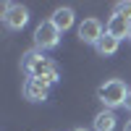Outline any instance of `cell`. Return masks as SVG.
<instances>
[{"label": "cell", "mask_w": 131, "mask_h": 131, "mask_svg": "<svg viewBox=\"0 0 131 131\" xmlns=\"http://www.w3.org/2000/svg\"><path fill=\"white\" fill-rule=\"evenodd\" d=\"M21 68H24V73L29 76V79H39V81H45L47 86H52V84L60 81V68L55 66L52 58L42 55V50L24 52V58H21Z\"/></svg>", "instance_id": "cell-1"}, {"label": "cell", "mask_w": 131, "mask_h": 131, "mask_svg": "<svg viewBox=\"0 0 131 131\" xmlns=\"http://www.w3.org/2000/svg\"><path fill=\"white\" fill-rule=\"evenodd\" d=\"M126 97H128V86L123 79H107L97 89V100L105 105V110H115V107L126 105Z\"/></svg>", "instance_id": "cell-2"}, {"label": "cell", "mask_w": 131, "mask_h": 131, "mask_svg": "<svg viewBox=\"0 0 131 131\" xmlns=\"http://www.w3.org/2000/svg\"><path fill=\"white\" fill-rule=\"evenodd\" d=\"M60 34L63 31L52 24V21H39L37 29H34V47L37 50H55L60 45Z\"/></svg>", "instance_id": "cell-3"}, {"label": "cell", "mask_w": 131, "mask_h": 131, "mask_svg": "<svg viewBox=\"0 0 131 131\" xmlns=\"http://www.w3.org/2000/svg\"><path fill=\"white\" fill-rule=\"evenodd\" d=\"M29 24V8L21 3H3V26L10 31H21Z\"/></svg>", "instance_id": "cell-4"}, {"label": "cell", "mask_w": 131, "mask_h": 131, "mask_svg": "<svg viewBox=\"0 0 131 131\" xmlns=\"http://www.w3.org/2000/svg\"><path fill=\"white\" fill-rule=\"evenodd\" d=\"M105 37V29H102V21L100 18H94V16H89V18H84L81 24H79V39L84 42V45H97Z\"/></svg>", "instance_id": "cell-5"}, {"label": "cell", "mask_w": 131, "mask_h": 131, "mask_svg": "<svg viewBox=\"0 0 131 131\" xmlns=\"http://www.w3.org/2000/svg\"><path fill=\"white\" fill-rule=\"evenodd\" d=\"M24 97L29 102H45L50 97V86L39 79H26L24 81Z\"/></svg>", "instance_id": "cell-6"}, {"label": "cell", "mask_w": 131, "mask_h": 131, "mask_svg": "<svg viewBox=\"0 0 131 131\" xmlns=\"http://www.w3.org/2000/svg\"><path fill=\"white\" fill-rule=\"evenodd\" d=\"M105 31L107 34H113L115 39H128V31H131V21L121 13H113L110 18H107L105 24Z\"/></svg>", "instance_id": "cell-7"}, {"label": "cell", "mask_w": 131, "mask_h": 131, "mask_svg": "<svg viewBox=\"0 0 131 131\" xmlns=\"http://www.w3.org/2000/svg\"><path fill=\"white\" fill-rule=\"evenodd\" d=\"M50 21H52V24H55L60 31H68V29L73 26V21H76V13H73V8L60 5V8H55V10H52Z\"/></svg>", "instance_id": "cell-8"}, {"label": "cell", "mask_w": 131, "mask_h": 131, "mask_svg": "<svg viewBox=\"0 0 131 131\" xmlns=\"http://www.w3.org/2000/svg\"><path fill=\"white\" fill-rule=\"evenodd\" d=\"M115 110H100L92 118V131H115Z\"/></svg>", "instance_id": "cell-9"}, {"label": "cell", "mask_w": 131, "mask_h": 131, "mask_svg": "<svg viewBox=\"0 0 131 131\" xmlns=\"http://www.w3.org/2000/svg\"><path fill=\"white\" fill-rule=\"evenodd\" d=\"M118 47H121V39H115L113 34H107L105 31V37L94 45V50H97V55H102V58H110V55H115L118 52Z\"/></svg>", "instance_id": "cell-10"}, {"label": "cell", "mask_w": 131, "mask_h": 131, "mask_svg": "<svg viewBox=\"0 0 131 131\" xmlns=\"http://www.w3.org/2000/svg\"><path fill=\"white\" fill-rule=\"evenodd\" d=\"M113 13H121V16H126L128 21H131V3H115V8H113Z\"/></svg>", "instance_id": "cell-11"}, {"label": "cell", "mask_w": 131, "mask_h": 131, "mask_svg": "<svg viewBox=\"0 0 131 131\" xmlns=\"http://www.w3.org/2000/svg\"><path fill=\"white\" fill-rule=\"evenodd\" d=\"M123 107H126V110L131 113V89H128V97H126V105H123Z\"/></svg>", "instance_id": "cell-12"}, {"label": "cell", "mask_w": 131, "mask_h": 131, "mask_svg": "<svg viewBox=\"0 0 131 131\" xmlns=\"http://www.w3.org/2000/svg\"><path fill=\"white\" fill-rule=\"evenodd\" d=\"M123 131H131V118L126 121V126H123Z\"/></svg>", "instance_id": "cell-13"}, {"label": "cell", "mask_w": 131, "mask_h": 131, "mask_svg": "<svg viewBox=\"0 0 131 131\" xmlns=\"http://www.w3.org/2000/svg\"><path fill=\"white\" fill-rule=\"evenodd\" d=\"M73 131H89V128H73Z\"/></svg>", "instance_id": "cell-14"}, {"label": "cell", "mask_w": 131, "mask_h": 131, "mask_svg": "<svg viewBox=\"0 0 131 131\" xmlns=\"http://www.w3.org/2000/svg\"><path fill=\"white\" fill-rule=\"evenodd\" d=\"M128 42H131V31H128Z\"/></svg>", "instance_id": "cell-15"}]
</instances>
